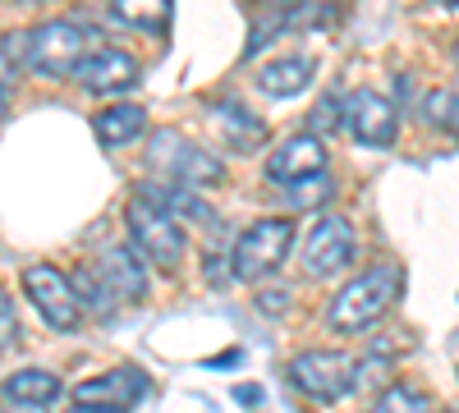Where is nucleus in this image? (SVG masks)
Returning a JSON list of instances; mask_svg holds the SVG:
<instances>
[{
	"instance_id": "nucleus-1",
	"label": "nucleus",
	"mask_w": 459,
	"mask_h": 413,
	"mask_svg": "<svg viewBox=\"0 0 459 413\" xmlns=\"http://www.w3.org/2000/svg\"><path fill=\"white\" fill-rule=\"evenodd\" d=\"M395 294H400V271L395 267H386V262H381V267H368L363 276H354L350 285L331 298L326 322L340 335H359L372 322L386 317V308L395 304Z\"/></svg>"
},
{
	"instance_id": "nucleus-2",
	"label": "nucleus",
	"mask_w": 459,
	"mask_h": 413,
	"mask_svg": "<svg viewBox=\"0 0 459 413\" xmlns=\"http://www.w3.org/2000/svg\"><path fill=\"white\" fill-rule=\"evenodd\" d=\"M129 235H134V248L152 262V267H166L175 271L179 267V257H184V230H179V220L161 207V202H152L147 194L129 198Z\"/></svg>"
},
{
	"instance_id": "nucleus-3",
	"label": "nucleus",
	"mask_w": 459,
	"mask_h": 413,
	"mask_svg": "<svg viewBox=\"0 0 459 413\" xmlns=\"http://www.w3.org/2000/svg\"><path fill=\"white\" fill-rule=\"evenodd\" d=\"M294 248V220H257L248 225V230L239 235L235 253H230V271H235L239 280H262V276H272L281 271V262L290 257Z\"/></svg>"
},
{
	"instance_id": "nucleus-4",
	"label": "nucleus",
	"mask_w": 459,
	"mask_h": 413,
	"mask_svg": "<svg viewBox=\"0 0 459 413\" xmlns=\"http://www.w3.org/2000/svg\"><path fill=\"white\" fill-rule=\"evenodd\" d=\"M290 382L313 404H331L359 386V363L350 354H335V349H308L290 363Z\"/></svg>"
},
{
	"instance_id": "nucleus-5",
	"label": "nucleus",
	"mask_w": 459,
	"mask_h": 413,
	"mask_svg": "<svg viewBox=\"0 0 459 413\" xmlns=\"http://www.w3.org/2000/svg\"><path fill=\"white\" fill-rule=\"evenodd\" d=\"M147 161H152V166H161L175 184H184V189H216V184L225 179V166L212 161L203 147H194V142H188L184 133H175V129L152 133Z\"/></svg>"
},
{
	"instance_id": "nucleus-6",
	"label": "nucleus",
	"mask_w": 459,
	"mask_h": 413,
	"mask_svg": "<svg viewBox=\"0 0 459 413\" xmlns=\"http://www.w3.org/2000/svg\"><path fill=\"white\" fill-rule=\"evenodd\" d=\"M88 56V32L69 19H51L37 23L28 32V69L47 73V79H65V73L79 69V60Z\"/></svg>"
},
{
	"instance_id": "nucleus-7",
	"label": "nucleus",
	"mask_w": 459,
	"mask_h": 413,
	"mask_svg": "<svg viewBox=\"0 0 459 413\" xmlns=\"http://www.w3.org/2000/svg\"><path fill=\"white\" fill-rule=\"evenodd\" d=\"M23 294L32 298V308L42 313V322L51 331H79L83 326V304L79 294H74V280L47 262H37V267L23 271Z\"/></svg>"
},
{
	"instance_id": "nucleus-8",
	"label": "nucleus",
	"mask_w": 459,
	"mask_h": 413,
	"mask_svg": "<svg viewBox=\"0 0 459 413\" xmlns=\"http://www.w3.org/2000/svg\"><path fill=\"white\" fill-rule=\"evenodd\" d=\"M340 129H350V138H359L368 147H391L395 129H400V116L381 92L359 88V92H350L340 101Z\"/></svg>"
},
{
	"instance_id": "nucleus-9",
	"label": "nucleus",
	"mask_w": 459,
	"mask_h": 413,
	"mask_svg": "<svg viewBox=\"0 0 459 413\" xmlns=\"http://www.w3.org/2000/svg\"><path fill=\"white\" fill-rule=\"evenodd\" d=\"M354 253H359V239H354V225L344 220V216H322L317 225H313V235L303 239V271L308 276H335V271H344L354 262Z\"/></svg>"
},
{
	"instance_id": "nucleus-10",
	"label": "nucleus",
	"mask_w": 459,
	"mask_h": 413,
	"mask_svg": "<svg viewBox=\"0 0 459 413\" xmlns=\"http://www.w3.org/2000/svg\"><path fill=\"white\" fill-rule=\"evenodd\" d=\"M74 73H79V88L88 97H110V92H129L134 88L138 60L129 51H120V47H101V51L83 56Z\"/></svg>"
},
{
	"instance_id": "nucleus-11",
	"label": "nucleus",
	"mask_w": 459,
	"mask_h": 413,
	"mask_svg": "<svg viewBox=\"0 0 459 413\" xmlns=\"http://www.w3.org/2000/svg\"><path fill=\"white\" fill-rule=\"evenodd\" d=\"M313 175H326V147L313 133H299V138L281 142L272 152V161H266V179L285 184V189H290V184L313 179Z\"/></svg>"
},
{
	"instance_id": "nucleus-12",
	"label": "nucleus",
	"mask_w": 459,
	"mask_h": 413,
	"mask_svg": "<svg viewBox=\"0 0 459 413\" xmlns=\"http://www.w3.org/2000/svg\"><path fill=\"white\" fill-rule=\"evenodd\" d=\"M92 271H97L110 304H138L147 294V271H143V257L134 248H106Z\"/></svg>"
},
{
	"instance_id": "nucleus-13",
	"label": "nucleus",
	"mask_w": 459,
	"mask_h": 413,
	"mask_svg": "<svg viewBox=\"0 0 459 413\" xmlns=\"http://www.w3.org/2000/svg\"><path fill=\"white\" fill-rule=\"evenodd\" d=\"M147 395V377L138 367H120V372H106V377H88L74 386V400L79 404H106V409H134Z\"/></svg>"
},
{
	"instance_id": "nucleus-14",
	"label": "nucleus",
	"mask_w": 459,
	"mask_h": 413,
	"mask_svg": "<svg viewBox=\"0 0 459 413\" xmlns=\"http://www.w3.org/2000/svg\"><path fill=\"white\" fill-rule=\"evenodd\" d=\"M313 73H317L313 56H276L272 65L257 69V88L266 97H299L303 88L313 83Z\"/></svg>"
},
{
	"instance_id": "nucleus-15",
	"label": "nucleus",
	"mask_w": 459,
	"mask_h": 413,
	"mask_svg": "<svg viewBox=\"0 0 459 413\" xmlns=\"http://www.w3.org/2000/svg\"><path fill=\"white\" fill-rule=\"evenodd\" d=\"M212 120H216V129L225 133V142H230V147H239V152H257V147L266 142V125H262V116H253L244 101H216Z\"/></svg>"
},
{
	"instance_id": "nucleus-16",
	"label": "nucleus",
	"mask_w": 459,
	"mask_h": 413,
	"mask_svg": "<svg viewBox=\"0 0 459 413\" xmlns=\"http://www.w3.org/2000/svg\"><path fill=\"white\" fill-rule=\"evenodd\" d=\"M92 133H97L101 147H129V142H138L147 133V110L129 106V101H115L92 120Z\"/></svg>"
},
{
	"instance_id": "nucleus-17",
	"label": "nucleus",
	"mask_w": 459,
	"mask_h": 413,
	"mask_svg": "<svg viewBox=\"0 0 459 413\" xmlns=\"http://www.w3.org/2000/svg\"><path fill=\"white\" fill-rule=\"evenodd\" d=\"M5 400L10 404H23V409H47V404H56L60 400V377L56 372H47V367H23V372H10L5 377Z\"/></svg>"
},
{
	"instance_id": "nucleus-18",
	"label": "nucleus",
	"mask_w": 459,
	"mask_h": 413,
	"mask_svg": "<svg viewBox=\"0 0 459 413\" xmlns=\"http://www.w3.org/2000/svg\"><path fill=\"white\" fill-rule=\"evenodd\" d=\"M110 14L138 32H161L170 23V0H110Z\"/></svg>"
},
{
	"instance_id": "nucleus-19",
	"label": "nucleus",
	"mask_w": 459,
	"mask_h": 413,
	"mask_svg": "<svg viewBox=\"0 0 459 413\" xmlns=\"http://www.w3.org/2000/svg\"><path fill=\"white\" fill-rule=\"evenodd\" d=\"M423 116H428V125H432V129H441V133L459 138V92H455V88H437V92H428Z\"/></svg>"
},
{
	"instance_id": "nucleus-20",
	"label": "nucleus",
	"mask_w": 459,
	"mask_h": 413,
	"mask_svg": "<svg viewBox=\"0 0 459 413\" xmlns=\"http://www.w3.org/2000/svg\"><path fill=\"white\" fill-rule=\"evenodd\" d=\"M368 413H432V400L418 391V386H386L377 395V404L368 409Z\"/></svg>"
},
{
	"instance_id": "nucleus-21",
	"label": "nucleus",
	"mask_w": 459,
	"mask_h": 413,
	"mask_svg": "<svg viewBox=\"0 0 459 413\" xmlns=\"http://www.w3.org/2000/svg\"><path fill=\"white\" fill-rule=\"evenodd\" d=\"M14 340H19V308H14V298L0 289V354H5Z\"/></svg>"
},
{
	"instance_id": "nucleus-22",
	"label": "nucleus",
	"mask_w": 459,
	"mask_h": 413,
	"mask_svg": "<svg viewBox=\"0 0 459 413\" xmlns=\"http://www.w3.org/2000/svg\"><path fill=\"white\" fill-rule=\"evenodd\" d=\"M285 304H290V294H285V289H281V294H262V313H281Z\"/></svg>"
},
{
	"instance_id": "nucleus-23",
	"label": "nucleus",
	"mask_w": 459,
	"mask_h": 413,
	"mask_svg": "<svg viewBox=\"0 0 459 413\" xmlns=\"http://www.w3.org/2000/svg\"><path fill=\"white\" fill-rule=\"evenodd\" d=\"M69 413H125V409H106V404H74Z\"/></svg>"
},
{
	"instance_id": "nucleus-24",
	"label": "nucleus",
	"mask_w": 459,
	"mask_h": 413,
	"mask_svg": "<svg viewBox=\"0 0 459 413\" xmlns=\"http://www.w3.org/2000/svg\"><path fill=\"white\" fill-rule=\"evenodd\" d=\"M10 116V101H5V92H0V120H5Z\"/></svg>"
},
{
	"instance_id": "nucleus-25",
	"label": "nucleus",
	"mask_w": 459,
	"mask_h": 413,
	"mask_svg": "<svg viewBox=\"0 0 459 413\" xmlns=\"http://www.w3.org/2000/svg\"><path fill=\"white\" fill-rule=\"evenodd\" d=\"M455 65H459V47H455Z\"/></svg>"
},
{
	"instance_id": "nucleus-26",
	"label": "nucleus",
	"mask_w": 459,
	"mask_h": 413,
	"mask_svg": "<svg viewBox=\"0 0 459 413\" xmlns=\"http://www.w3.org/2000/svg\"><path fill=\"white\" fill-rule=\"evenodd\" d=\"M266 5H272V0H266ZM276 5H281V0H276Z\"/></svg>"
}]
</instances>
